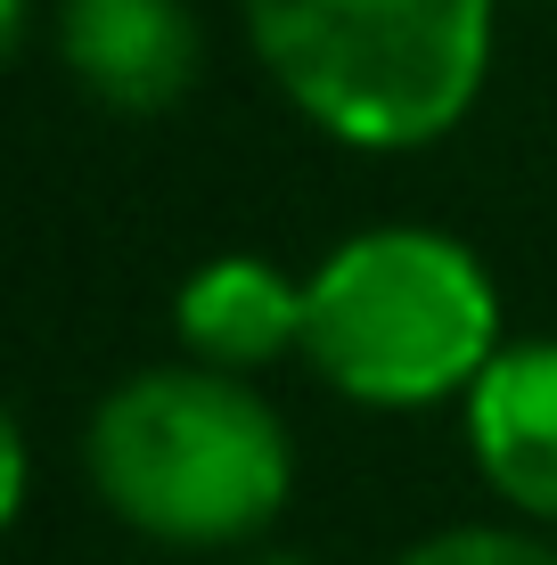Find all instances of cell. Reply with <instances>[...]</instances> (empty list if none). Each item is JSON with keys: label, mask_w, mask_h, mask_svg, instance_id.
Listing matches in <instances>:
<instances>
[{"label": "cell", "mask_w": 557, "mask_h": 565, "mask_svg": "<svg viewBox=\"0 0 557 565\" xmlns=\"http://www.w3.org/2000/svg\"><path fill=\"white\" fill-rule=\"evenodd\" d=\"M90 492L164 550H263L296 500V435L255 377L197 361L131 369L83 426Z\"/></svg>", "instance_id": "6da1fadb"}, {"label": "cell", "mask_w": 557, "mask_h": 565, "mask_svg": "<svg viewBox=\"0 0 557 565\" xmlns=\"http://www.w3.org/2000/svg\"><path fill=\"white\" fill-rule=\"evenodd\" d=\"M263 74L353 156L443 148L492 83L508 0H238Z\"/></svg>", "instance_id": "7a4b0ae2"}, {"label": "cell", "mask_w": 557, "mask_h": 565, "mask_svg": "<svg viewBox=\"0 0 557 565\" xmlns=\"http://www.w3.org/2000/svg\"><path fill=\"white\" fill-rule=\"evenodd\" d=\"M501 344V279L435 222H369L303 270V361L361 411L468 402Z\"/></svg>", "instance_id": "3957f363"}, {"label": "cell", "mask_w": 557, "mask_h": 565, "mask_svg": "<svg viewBox=\"0 0 557 565\" xmlns=\"http://www.w3.org/2000/svg\"><path fill=\"white\" fill-rule=\"evenodd\" d=\"M57 57L107 115H172L205 74V25L189 0H57Z\"/></svg>", "instance_id": "277c9868"}, {"label": "cell", "mask_w": 557, "mask_h": 565, "mask_svg": "<svg viewBox=\"0 0 557 565\" xmlns=\"http://www.w3.org/2000/svg\"><path fill=\"white\" fill-rule=\"evenodd\" d=\"M459 435L501 509H516L533 533L557 524V337L501 344V361L459 402Z\"/></svg>", "instance_id": "5b68a950"}, {"label": "cell", "mask_w": 557, "mask_h": 565, "mask_svg": "<svg viewBox=\"0 0 557 565\" xmlns=\"http://www.w3.org/2000/svg\"><path fill=\"white\" fill-rule=\"evenodd\" d=\"M172 344L181 361L222 377H263L271 361H303V270L271 255H214L172 287Z\"/></svg>", "instance_id": "8992f818"}, {"label": "cell", "mask_w": 557, "mask_h": 565, "mask_svg": "<svg viewBox=\"0 0 557 565\" xmlns=\"http://www.w3.org/2000/svg\"><path fill=\"white\" fill-rule=\"evenodd\" d=\"M394 565H557V541H542L533 524H451L401 550Z\"/></svg>", "instance_id": "52a82bcc"}, {"label": "cell", "mask_w": 557, "mask_h": 565, "mask_svg": "<svg viewBox=\"0 0 557 565\" xmlns=\"http://www.w3.org/2000/svg\"><path fill=\"white\" fill-rule=\"evenodd\" d=\"M25 467H33V451H25V426H0V516H25Z\"/></svg>", "instance_id": "ba28073f"}, {"label": "cell", "mask_w": 557, "mask_h": 565, "mask_svg": "<svg viewBox=\"0 0 557 565\" xmlns=\"http://www.w3.org/2000/svg\"><path fill=\"white\" fill-rule=\"evenodd\" d=\"M25 42H33V0H0V50L17 57Z\"/></svg>", "instance_id": "9c48e42d"}, {"label": "cell", "mask_w": 557, "mask_h": 565, "mask_svg": "<svg viewBox=\"0 0 557 565\" xmlns=\"http://www.w3.org/2000/svg\"><path fill=\"white\" fill-rule=\"evenodd\" d=\"M238 565H303L296 550H238Z\"/></svg>", "instance_id": "30bf717a"}, {"label": "cell", "mask_w": 557, "mask_h": 565, "mask_svg": "<svg viewBox=\"0 0 557 565\" xmlns=\"http://www.w3.org/2000/svg\"><path fill=\"white\" fill-rule=\"evenodd\" d=\"M525 9H557V0H525Z\"/></svg>", "instance_id": "8fae6325"}]
</instances>
